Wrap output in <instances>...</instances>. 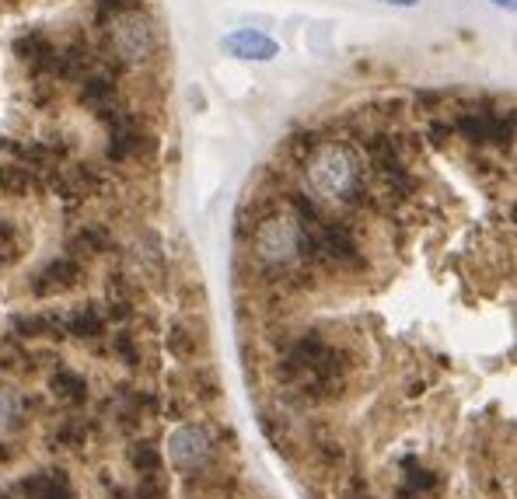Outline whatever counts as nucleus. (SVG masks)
<instances>
[{"label": "nucleus", "instance_id": "obj_1", "mask_svg": "<svg viewBox=\"0 0 517 499\" xmlns=\"http://www.w3.org/2000/svg\"><path fill=\"white\" fill-rule=\"evenodd\" d=\"M308 182L322 199L350 203L360 192V158L346 144H318L308 154Z\"/></svg>", "mask_w": 517, "mask_h": 499}, {"label": "nucleus", "instance_id": "obj_2", "mask_svg": "<svg viewBox=\"0 0 517 499\" xmlns=\"http://www.w3.org/2000/svg\"><path fill=\"white\" fill-rule=\"evenodd\" d=\"M311 248V234L290 213H273L256 227V252L269 266H290Z\"/></svg>", "mask_w": 517, "mask_h": 499}, {"label": "nucleus", "instance_id": "obj_3", "mask_svg": "<svg viewBox=\"0 0 517 499\" xmlns=\"http://www.w3.org/2000/svg\"><path fill=\"white\" fill-rule=\"evenodd\" d=\"M154 46H158V35L140 11L130 7L112 18V49L123 63H144L154 53Z\"/></svg>", "mask_w": 517, "mask_h": 499}, {"label": "nucleus", "instance_id": "obj_4", "mask_svg": "<svg viewBox=\"0 0 517 499\" xmlns=\"http://www.w3.org/2000/svg\"><path fill=\"white\" fill-rule=\"evenodd\" d=\"M455 130L472 144H507L514 133V119H500L490 112H465V116H458Z\"/></svg>", "mask_w": 517, "mask_h": 499}, {"label": "nucleus", "instance_id": "obj_5", "mask_svg": "<svg viewBox=\"0 0 517 499\" xmlns=\"http://www.w3.org/2000/svg\"><path fill=\"white\" fill-rule=\"evenodd\" d=\"M168 454H172V461L179 468H189V472H196V468L207 461L210 454V437L203 426H182V430L172 433V440H168Z\"/></svg>", "mask_w": 517, "mask_h": 499}, {"label": "nucleus", "instance_id": "obj_6", "mask_svg": "<svg viewBox=\"0 0 517 499\" xmlns=\"http://www.w3.org/2000/svg\"><path fill=\"white\" fill-rule=\"evenodd\" d=\"M224 49H228L231 56H238V60H273V56L280 53V46H276L269 35L252 32V28H242V32L228 35Z\"/></svg>", "mask_w": 517, "mask_h": 499}, {"label": "nucleus", "instance_id": "obj_7", "mask_svg": "<svg viewBox=\"0 0 517 499\" xmlns=\"http://www.w3.org/2000/svg\"><path fill=\"white\" fill-rule=\"evenodd\" d=\"M77 280H81V266H77L74 259H56L49 262L46 269L39 273V280H35V294L46 297V294H63V290L77 287Z\"/></svg>", "mask_w": 517, "mask_h": 499}, {"label": "nucleus", "instance_id": "obj_8", "mask_svg": "<svg viewBox=\"0 0 517 499\" xmlns=\"http://www.w3.org/2000/svg\"><path fill=\"white\" fill-rule=\"evenodd\" d=\"M14 53H18L21 63L35 70V74H53V60H56V46L46 39V35L32 32V35H21L14 42Z\"/></svg>", "mask_w": 517, "mask_h": 499}, {"label": "nucleus", "instance_id": "obj_9", "mask_svg": "<svg viewBox=\"0 0 517 499\" xmlns=\"http://www.w3.org/2000/svg\"><path fill=\"white\" fill-rule=\"evenodd\" d=\"M81 98L91 105V109L98 112V116H109V112H116V84H112V77L105 74H95V77H84L81 84Z\"/></svg>", "mask_w": 517, "mask_h": 499}, {"label": "nucleus", "instance_id": "obj_10", "mask_svg": "<svg viewBox=\"0 0 517 499\" xmlns=\"http://www.w3.org/2000/svg\"><path fill=\"white\" fill-rule=\"evenodd\" d=\"M63 332L77 335V339H98V335H105V318L95 308H84L63 322Z\"/></svg>", "mask_w": 517, "mask_h": 499}, {"label": "nucleus", "instance_id": "obj_11", "mask_svg": "<svg viewBox=\"0 0 517 499\" xmlns=\"http://www.w3.org/2000/svg\"><path fill=\"white\" fill-rule=\"evenodd\" d=\"M49 384H53V391L63 402H84V398H88V384H84V377L74 374V370H56Z\"/></svg>", "mask_w": 517, "mask_h": 499}, {"label": "nucleus", "instance_id": "obj_12", "mask_svg": "<svg viewBox=\"0 0 517 499\" xmlns=\"http://www.w3.org/2000/svg\"><path fill=\"white\" fill-rule=\"evenodd\" d=\"M14 332L18 335H60L63 332V322L53 315H18L14 318Z\"/></svg>", "mask_w": 517, "mask_h": 499}, {"label": "nucleus", "instance_id": "obj_13", "mask_svg": "<svg viewBox=\"0 0 517 499\" xmlns=\"http://www.w3.org/2000/svg\"><path fill=\"white\" fill-rule=\"evenodd\" d=\"M406 479H402V486H399V496H420V493H427V489H434L437 486V479L427 472V468H416L413 461H406Z\"/></svg>", "mask_w": 517, "mask_h": 499}, {"label": "nucleus", "instance_id": "obj_14", "mask_svg": "<svg viewBox=\"0 0 517 499\" xmlns=\"http://www.w3.org/2000/svg\"><path fill=\"white\" fill-rule=\"evenodd\" d=\"M70 248L84 255H102L105 248H109V238H105V231H98V227H84V231L70 241Z\"/></svg>", "mask_w": 517, "mask_h": 499}, {"label": "nucleus", "instance_id": "obj_15", "mask_svg": "<svg viewBox=\"0 0 517 499\" xmlns=\"http://www.w3.org/2000/svg\"><path fill=\"white\" fill-rule=\"evenodd\" d=\"M0 255L4 262H14L21 255V231L11 220H0Z\"/></svg>", "mask_w": 517, "mask_h": 499}, {"label": "nucleus", "instance_id": "obj_16", "mask_svg": "<svg viewBox=\"0 0 517 499\" xmlns=\"http://www.w3.org/2000/svg\"><path fill=\"white\" fill-rule=\"evenodd\" d=\"M168 349H172L179 360H189V356H196V335H189L182 325H172V332H168Z\"/></svg>", "mask_w": 517, "mask_h": 499}, {"label": "nucleus", "instance_id": "obj_17", "mask_svg": "<svg viewBox=\"0 0 517 499\" xmlns=\"http://www.w3.org/2000/svg\"><path fill=\"white\" fill-rule=\"evenodd\" d=\"M168 496V486L161 479V472H151V475H140V493L137 499H165Z\"/></svg>", "mask_w": 517, "mask_h": 499}, {"label": "nucleus", "instance_id": "obj_18", "mask_svg": "<svg viewBox=\"0 0 517 499\" xmlns=\"http://www.w3.org/2000/svg\"><path fill=\"white\" fill-rule=\"evenodd\" d=\"M133 465H137L140 475L161 472V454L154 451V447H137V451H133Z\"/></svg>", "mask_w": 517, "mask_h": 499}, {"label": "nucleus", "instance_id": "obj_19", "mask_svg": "<svg viewBox=\"0 0 517 499\" xmlns=\"http://www.w3.org/2000/svg\"><path fill=\"white\" fill-rule=\"evenodd\" d=\"M28 363H32V356H28L25 349H18V346H4V349H0V367H7V370H25Z\"/></svg>", "mask_w": 517, "mask_h": 499}, {"label": "nucleus", "instance_id": "obj_20", "mask_svg": "<svg viewBox=\"0 0 517 499\" xmlns=\"http://www.w3.org/2000/svg\"><path fill=\"white\" fill-rule=\"evenodd\" d=\"M112 349H116V353L123 356L126 363H137V360H140V356H137V346H133L130 335H116V339H112Z\"/></svg>", "mask_w": 517, "mask_h": 499}, {"label": "nucleus", "instance_id": "obj_21", "mask_svg": "<svg viewBox=\"0 0 517 499\" xmlns=\"http://www.w3.org/2000/svg\"><path fill=\"white\" fill-rule=\"evenodd\" d=\"M130 11V0H98V18H116V14Z\"/></svg>", "mask_w": 517, "mask_h": 499}, {"label": "nucleus", "instance_id": "obj_22", "mask_svg": "<svg viewBox=\"0 0 517 499\" xmlns=\"http://www.w3.org/2000/svg\"><path fill=\"white\" fill-rule=\"evenodd\" d=\"M53 440H56V444H81V440H84V426H74V423L60 426Z\"/></svg>", "mask_w": 517, "mask_h": 499}, {"label": "nucleus", "instance_id": "obj_23", "mask_svg": "<svg viewBox=\"0 0 517 499\" xmlns=\"http://www.w3.org/2000/svg\"><path fill=\"white\" fill-rule=\"evenodd\" d=\"M32 499H74V493H70V489H67V482L56 479L53 486L42 489V493H39V496H32Z\"/></svg>", "mask_w": 517, "mask_h": 499}, {"label": "nucleus", "instance_id": "obj_24", "mask_svg": "<svg viewBox=\"0 0 517 499\" xmlns=\"http://www.w3.org/2000/svg\"><path fill=\"white\" fill-rule=\"evenodd\" d=\"M381 4H395V7H413V4H420V0H381Z\"/></svg>", "mask_w": 517, "mask_h": 499}, {"label": "nucleus", "instance_id": "obj_25", "mask_svg": "<svg viewBox=\"0 0 517 499\" xmlns=\"http://www.w3.org/2000/svg\"><path fill=\"white\" fill-rule=\"evenodd\" d=\"M112 499H130V496H126V493H119V489H116V493H112Z\"/></svg>", "mask_w": 517, "mask_h": 499}, {"label": "nucleus", "instance_id": "obj_26", "mask_svg": "<svg viewBox=\"0 0 517 499\" xmlns=\"http://www.w3.org/2000/svg\"><path fill=\"white\" fill-rule=\"evenodd\" d=\"M493 4H504V7H511V4H514V0H493Z\"/></svg>", "mask_w": 517, "mask_h": 499}]
</instances>
